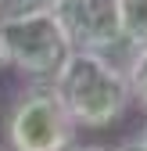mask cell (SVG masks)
Returning <instances> with one entry per match:
<instances>
[{
  "instance_id": "1",
  "label": "cell",
  "mask_w": 147,
  "mask_h": 151,
  "mask_svg": "<svg viewBox=\"0 0 147 151\" xmlns=\"http://www.w3.org/2000/svg\"><path fill=\"white\" fill-rule=\"evenodd\" d=\"M54 86L65 108L72 111L76 126L86 129L115 126L133 101L126 68H118L108 54H93V50H72L61 72L54 76Z\"/></svg>"
},
{
  "instance_id": "2",
  "label": "cell",
  "mask_w": 147,
  "mask_h": 151,
  "mask_svg": "<svg viewBox=\"0 0 147 151\" xmlns=\"http://www.w3.org/2000/svg\"><path fill=\"white\" fill-rule=\"evenodd\" d=\"M76 119L65 108L54 79H32L14 93L4 119L11 151H68L76 144Z\"/></svg>"
},
{
  "instance_id": "3",
  "label": "cell",
  "mask_w": 147,
  "mask_h": 151,
  "mask_svg": "<svg viewBox=\"0 0 147 151\" xmlns=\"http://www.w3.org/2000/svg\"><path fill=\"white\" fill-rule=\"evenodd\" d=\"M7 65L18 68L29 79H54L61 72L65 58L72 54V43L54 18V11L22 14V18H0Z\"/></svg>"
},
{
  "instance_id": "4",
  "label": "cell",
  "mask_w": 147,
  "mask_h": 151,
  "mask_svg": "<svg viewBox=\"0 0 147 151\" xmlns=\"http://www.w3.org/2000/svg\"><path fill=\"white\" fill-rule=\"evenodd\" d=\"M54 18L61 22L72 50L111 54L126 43L118 0H58L54 4Z\"/></svg>"
},
{
  "instance_id": "5",
  "label": "cell",
  "mask_w": 147,
  "mask_h": 151,
  "mask_svg": "<svg viewBox=\"0 0 147 151\" xmlns=\"http://www.w3.org/2000/svg\"><path fill=\"white\" fill-rule=\"evenodd\" d=\"M118 18L126 47L147 43V0H118Z\"/></svg>"
},
{
  "instance_id": "6",
  "label": "cell",
  "mask_w": 147,
  "mask_h": 151,
  "mask_svg": "<svg viewBox=\"0 0 147 151\" xmlns=\"http://www.w3.org/2000/svg\"><path fill=\"white\" fill-rule=\"evenodd\" d=\"M126 76H129L133 101H140L147 108V43L133 47V61H129V68H126Z\"/></svg>"
},
{
  "instance_id": "7",
  "label": "cell",
  "mask_w": 147,
  "mask_h": 151,
  "mask_svg": "<svg viewBox=\"0 0 147 151\" xmlns=\"http://www.w3.org/2000/svg\"><path fill=\"white\" fill-rule=\"evenodd\" d=\"M58 0H0V18H22V14H40L54 11Z\"/></svg>"
},
{
  "instance_id": "8",
  "label": "cell",
  "mask_w": 147,
  "mask_h": 151,
  "mask_svg": "<svg viewBox=\"0 0 147 151\" xmlns=\"http://www.w3.org/2000/svg\"><path fill=\"white\" fill-rule=\"evenodd\" d=\"M111 151H147V144H143L140 137H133V140H122V144L111 147Z\"/></svg>"
},
{
  "instance_id": "9",
  "label": "cell",
  "mask_w": 147,
  "mask_h": 151,
  "mask_svg": "<svg viewBox=\"0 0 147 151\" xmlns=\"http://www.w3.org/2000/svg\"><path fill=\"white\" fill-rule=\"evenodd\" d=\"M68 151H111V147H104V144H72Z\"/></svg>"
},
{
  "instance_id": "10",
  "label": "cell",
  "mask_w": 147,
  "mask_h": 151,
  "mask_svg": "<svg viewBox=\"0 0 147 151\" xmlns=\"http://www.w3.org/2000/svg\"><path fill=\"white\" fill-rule=\"evenodd\" d=\"M7 65V54H4V36H0V68Z\"/></svg>"
},
{
  "instance_id": "11",
  "label": "cell",
  "mask_w": 147,
  "mask_h": 151,
  "mask_svg": "<svg viewBox=\"0 0 147 151\" xmlns=\"http://www.w3.org/2000/svg\"><path fill=\"white\" fill-rule=\"evenodd\" d=\"M140 140H143V144H147V122H143V133H140Z\"/></svg>"
},
{
  "instance_id": "12",
  "label": "cell",
  "mask_w": 147,
  "mask_h": 151,
  "mask_svg": "<svg viewBox=\"0 0 147 151\" xmlns=\"http://www.w3.org/2000/svg\"><path fill=\"white\" fill-rule=\"evenodd\" d=\"M0 151H11V147H0Z\"/></svg>"
}]
</instances>
